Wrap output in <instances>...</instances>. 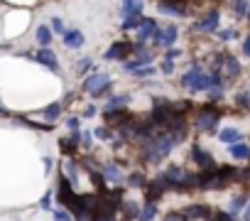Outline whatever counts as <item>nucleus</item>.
<instances>
[{
	"mask_svg": "<svg viewBox=\"0 0 250 221\" xmlns=\"http://www.w3.org/2000/svg\"><path fill=\"white\" fill-rule=\"evenodd\" d=\"M243 52H245V54H248V57H250V37H248V40H245V42H243Z\"/></svg>",
	"mask_w": 250,
	"mask_h": 221,
	"instance_id": "41",
	"label": "nucleus"
},
{
	"mask_svg": "<svg viewBox=\"0 0 250 221\" xmlns=\"http://www.w3.org/2000/svg\"><path fill=\"white\" fill-rule=\"evenodd\" d=\"M52 30H54L57 35H64V32H66V30H64V22H62L59 18H54V20H52Z\"/></svg>",
	"mask_w": 250,
	"mask_h": 221,
	"instance_id": "30",
	"label": "nucleus"
},
{
	"mask_svg": "<svg viewBox=\"0 0 250 221\" xmlns=\"http://www.w3.org/2000/svg\"><path fill=\"white\" fill-rule=\"evenodd\" d=\"M182 86L189 88L191 93H196V91L211 88V79H208V74H201L199 66H194V69H189V71L182 76Z\"/></svg>",
	"mask_w": 250,
	"mask_h": 221,
	"instance_id": "1",
	"label": "nucleus"
},
{
	"mask_svg": "<svg viewBox=\"0 0 250 221\" xmlns=\"http://www.w3.org/2000/svg\"><path fill=\"white\" fill-rule=\"evenodd\" d=\"M62 37H64V44H66L69 49H79V47L83 44V35H81L79 30H66Z\"/></svg>",
	"mask_w": 250,
	"mask_h": 221,
	"instance_id": "14",
	"label": "nucleus"
},
{
	"mask_svg": "<svg viewBox=\"0 0 250 221\" xmlns=\"http://www.w3.org/2000/svg\"><path fill=\"white\" fill-rule=\"evenodd\" d=\"M110 84V79H108V74H103V71H93L86 81H83V91H88L91 96L96 93V91H101V88H105Z\"/></svg>",
	"mask_w": 250,
	"mask_h": 221,
	"instance_id": "3",
	"label": "nucleus"
},
{
	"mask_svg": "<svg viewBox=\"0 0 250 221\" xmlns=\"http://www.w3.org/2000/svg\"><path fill=\"white\" fill-rule=\"evenodd\" d=\"M128 101H130V96H125V93H123V96H115V98H110V101H108L105 110H115V108H123L125 103H128Z\"/></svg>",
	"mask_w": 250,
	"mask_h": 221,
	"instance_id": "24",
	"label": "nucleus"
},
{
	"mask_svg": "<svg viewBox=\"0 0 250 221\" xmlns=\"http://www.w3.org/2000/svg\"><path fill=\"white\" fill-rule=\"evenodd\" d=\"M152 74H155L152 66H140V69H135V76H138V79H145V76H152Z\"/></svg>",
	"mask_w": 250,
	"mask_h": 221,
	"instance_id": "27",
	"label": "nucleus"
},
{
	"mask_svg": "<svg viewBox=\"0 0 250 221\" xmlns=\"http://www.w3.org/2000/svg\"><path fill=\"white\" fill-rule=\"evenodd\" d=\"M165 221H187V216H184V214H179V211H172V214H167V216H165Z\"/></svg>",
	"mask_w": 250,
	"mask_h": 221,
	"instance_id": "34",
	"label": "nucleus"
},
{
	"mask_svg": "<svg viewBox=\"0 0 250 221\" xmlns=\"http://www.w3.org/2000/svg\"><path fill=\"white\" fill-rule=\"evenodd\" d=\"M93 221H110V219H105V216H93Z\"/></svg>",
	"mask_w": 250,
	"mask_h": 221,
	"instance_id": "44",
	"label": "nucleus"
},
{
	"mask_svg": "<svg viewBox=\"0 0 250 221\" xmlns=\"http://www.w3.org/2000/svg\"><path fill=\"white\" fill-rule=\"evenodd\" d=\"M243 206H245V199H243V197H235V199H233V204H230V214L235 216Z\"/></svg>",
	"mask_w": 250,
	"mask_h": 221,
	"instance_id": "26",
	"label": "nucleus"
},
{
	"mask_svg": "<svg viewBox=\"0 0 250 221\" xmlns=\"http://www.w3.org/2000/svg\"><path fill=\"white\" fill-rule=\"evenodd\" d=\"M32 59L35 62H40V64H44L47 69H52V71H59V62H57V54L49 49V47H42L37 54H32Z\"/></svg>",
	"mask_w": 250,
	"mask_h": 221,
	"instance_id": "6",
	"label": "nucleus"
},
{
	"mask_svg": "<svg viewBox=\"0 0 250 221\" xmlns=\"http://www.w3.org/2000/svg\"><path fill=\"white\" fill-rule=\"evenodd\" d=\"M93 135H96V138H101V140H108V138H110V131H108V128H96V131H93Z\"/></svg>",
	"mask_w": 250,
	"mask_h": 221,
	"instance_id": "32",
	"label": "nucleus"
},
{
	"mask_svg": "<svg viewBox=\"0 0 250 221\" xmlns=\"http://www.w3.org/2000/svg\"><path fill=\"white\" fill-rule=\"evenodd\" d=\"M248 18H250V8H248Z\"/></svg>",
	"mask_w": 250,
	"mask_h": 221,
	"instance_id": "45",
	"label": "nucleus"
},
{
	"mask_svg": "<svg viewBox=\"0 0 250 221\" xmlns=\"http://www.w3.org/2000/svg\"><path fill=\"white\" fill-rule=\"evenodd\" d=\"M179 54H182L179 49H167V54H165V59H169V62H174V59H177Z\"/></svg>",
	"mask_w": 250,
	"mask_h": 221,
	"instance_id": "38",
	"label": "nucleus"
},
{
	"mask_svg": "<svg viewBox=\"0 0 250 221\" xmlns=\"http://www.w3.org/2000/svg\"><path fill=\"white\" fill-rule=\"evenodd\" d=\"M184 216L187 219H206L208 216V206L206 204H191L184 209Z\"/></svg>",
	"mask_w": 250,
	"mask_h": 221,
	"instance_id": "15",
	"label": "nucleus"
},
{
	"mask_svg": "<svg viewBox=\"0 0 250 221\" xmlns=\"http://www.w3.org/2000/svg\"><path fill=\"white\" fill-rule=\"evenodd\" d=\"M162 71H165V74H172V71H174V62L165 59V62H162Z\"/></svg>",
	"mask_w": 250,
	"mask_h": 221,
	"instance_id": "36",
	"label": "nucleus"
},
{
	"mask_svg": "<svg viewBox=\"0 0 250 221\" xmlns=\"http://www.w3.org/2000/svg\"><path fill=\"white\" fill-rule=\"evenodd\" d=\"M133 3H135V0H123V15H128L133 10Z\"/></svg>",
	"mask_w": 250,
	"mask_h": 221,
	"instance_id": "37",
	"label": "nucleus"
},
{
	"mask_svg": "<svg viewBox=\"0 0 250 221\" xmlns=\"http://www.w3.org/2000/svg\"><path fill=\"white\" fill-rule=\"evenodd\" d=\"M128 182H130L133 187H143V184H145V177H143L140 172H133V175L128 177Z\"/></svg>",
	"mask_w": 250,
	"mask_h": 221,
	"instance_id": "25",
	"label": "nucleus"
},
{
	"mask_svg": "<svg viewBox=\"0 0 250 221\" xmlns=\"http://www.w3.org/2000/svg\"><path fill=\"white\" fill-rule=\"evenodd\" d=\"M218 138H221L223 143H228V145L240 143V133H238L235 128H226V131H221V133H218Z\"/></svg>",
	"mask_w": 250,
	"mask_h": 221,
	"instance_id": "21",
	"label": "nucleus"
},
{
	"mask_svg": "<svg viewBox=\"0 0 250 221\" xmlns=\"http://www.w3.org/2000/svg\"><path fill=\"white\" fill-rule=\"evenodd\" d=\"M37 42H40L42 47H49V44H52V30H49L47 25H40V27H37Z\"/></svg>",
	"mask_w": 250,
	"mask_h": 221,
	"instance_id": "20",
	"label": "nucleus"
},
{
	"mask_svg": "<svg viewBox=\"0 0 250 221\" xmlns=\"http://www.w3.org/2000/svg\"><path fill=\"white\" fill-rule=\"evenodd\" d=\"M155 214H157V206H155L152 201H147V204H145V209L140 211L138 221H152V219H155Z\"/></svg>",
	"mask_w": 250,
	"mask_h": 221,
	"instance_id": "23",
	"label": "nucleus"
},
{
	"mask_svg": "<svg viewBox=\"0 0 250 221\" xmlns=\"http://www.w3.org/2000/svg\"><path fill=\"white\" fill-rule=\"evenodd\" d=\"M66 126H69L71 131H79V118H69V121H66Z\"/></svg>",
	"mask_w": 250,
	"mask_h": 221,
	"instance_id": "40",
	"label": "nucleus"
},
{
	"mask_svg": "<svg viewBox=\"0 0 250 221\" xmlns=\"http://www.w3.org/2000/svg\"><path fill=\"white\" fill-rule=\"evenodd\" d=\"M88 69H91V59H81V62L76 64V71H79V74H83V71H88Z\"/></svg>",
	"mask_w": 250,
	"mask_h": 221,
	"instance_id": "31",
	"label": "nucleus"
},
{
	"mask_svg": "<svg viewBox=\"0 0 250 221\" xmlns=\"http://www.w3.org/2000/svg\"><path fill=\"white\" fill-rule=\"evenodd\" d=\"M59 113H62V103H49V106L42 110V116H44L47 123H54V121L59 118Z\"/></svg>",
	"mask_w": 250,
	"mask_h": 221,
	"instance_id": "19",
	"label": "nucleus"
},
{
	"mask_svg": "<svg viewBox=\"0 0 250 221\" xmlns=\"http://www.w3.org/2000/svg\"><path fill=\"white\" fill-rule=\"evenodd\" d=\"M218 22H221V15L213 10V13H206V18L199 20L194 27H196L199 32H216V30H218Z\"/></svg>",
	"mask_w": 250,
	"mask_h": 221,
	"instance_id": "10",
	"label": "nucleus"
},
{
	"mask_svg": "<svg viewBox=\"0 0 250 221\" xmlns=\"http://www.w3.org/2000/svg\"><path fill=\"white\" fill-rule=\"evenodd\" d=\"M191 160H194V162H196L201 170H213V167H216L213 157H211L206 150H201L199 145H194V148H191Z\"/></svg>",
	"mask_w": 250,
	"mask_h": 221,
	"instance_id": "9",
	"label": "nucleus"
},
{
	"mask_svg": "<svg viewBox=\"0 0 250 221\" xmlns=\"http://www.w3.org/2000/svg\"><path fill=\"white\" fill-rule=\"evenodd\" d=\"M238 106H243V108H250V91H243V93L238 96Z\"/></svg>",
	"mask_w": 250,
	"mask_h": 221,
	"instance_id": "29",
	"label": "nucleus"
},
{
	"mask_svg": "<svg viewBox=\"0 0 250 221\" xmlns=\"http://www.w3.org/2000/svg\"><path fill=\"white\" fill-rule=\"evenodd\" d=\"M130 52H135V44L133 42H113L110 47H108V52H105V59H125Z\"/></svg>",
	"mask_w": 250,
	"mask_h": 221,
	"instance_id": "4",
	"label": "nucleus"
},
{
	"mask_svg": "<svg viewBox=\"0 0 250 221\" xmlns=\"http://www.w3.org/2000/svg\"><path fill=\"white\" fill-rule=\"evenodd\" d=\"M105 177H108V179H115V182H120V179H123V177H120V172H118V167H113V165H110V167H105Z\"/></svg>",
	"mask_w": 250,
	"mask_h": 221,
	"instance_id": "28",
	"label": "nucleus"
},
{
	"mask_svg": "<svg viewBox=\"0 0 250 221\" xmlns=\"http://www.w3.org/2000/svg\"><path fill=\"white\" fill-rule=\"evenodd\" d=\"M157 32H160V27H157L155 20H143V25L135 30V40H138V42H147V40H152Z\"/></svg>",
	"mask_w": 250,
	"mask_h": 221,
	"instance_id": "8",
	"label": "nucleus"
},
{
	"mask_svg": "<svg viewBox=\"0 0 250 221\" xmlns=\"http://www.w3.org/2000/svg\"><path fill=\"white\" fill-rule=\"evenodd\" d=\"M105 121H108V126L120 128V126H125V123L130 121V113H128V110H120V108H115V110H105Z\"/></svg>",
	"mask_w": 250,
	"mask_h": 221,
	"instance_id": "13",
	"label": "nucleus"
},
{
	"mask_svg": "<svg viewBox=\"0 0 250 221\" xmlns=\"http://www.w3.org/2000/svg\"><path fill=\"white\" fill-rule=\"evenodd\" d=\"M10 116V110L8 108H3V106H0V118H8Z\"/></svg>",
	"mask_w": 250,
	"mask_h": 221,
	"instance_id": "42",
	"label": "nucleus"
},
{
	"mask_svg": "<svg viewBox=\"0 0 250 221\" xmlns=\"http://www.w3.org/2000/svg\"><path fill=\"white\" fill-rule=\"evenodd\" d=\"M52 216H54V221H71V216H69V214H64V211H59V209H54V211H52Z\"/></svg>",
	"mask_w": 250,
	"mask_h": 221,
	"instance_id": "33",
	"label": "nucleus"
},
{
	"mask_svg": "<svg viewBox=\"0 0 250 221\" xmlns=\"http://www.w3.org/2000/svg\"><path fill=\"white\" fill-rule=\"evenodd\" d=\"M145 64H150V54L143 49L138 59H133V62H125V71H135V69H140V66H145Z\"/></svg>",
	"mask_w": 250,
	"mask_h": 221,
	"instance_id": "18",
	"label": "nucleus"
},
{
	"mask_svg": "<svg viewBox=\"0 0 250 221\" xmlns=\"http://www.w3.org/2000/svg\"><path fill=\"white\" fill-rule=\"evenodd\" d=\"M230 8H233V15H235V18H245L250 5H248V0H233Z\"/></svg>",
	"mask_w": 250,
	"mask_h": 221,
	"instance_id": "22",
	"label": "nucleus"
},
{
	"mask_svg": "<svg viewBox=\"0 0 250 221\" xmlns=\"http://www.w3.org/2000/svg\"><path fill=\"white\" fill-rule=\"evenodd\" d=\"M172 187V182L167 179V175H160L150 187H147V201H152V199H157V197H162L167 189Z\"/></svg>",
	"mask_w": 250,
	"mask_h": 221,
	"instance_id": "7",
	"label": "nucleus"
},
{
	"mask_svg": "<svg viewBox=\"0 0 250 221\" xmlns=\"http://www.w3.org/2000/svg\"><path fill=\"white\" fill-rule=\"evenodd\" d=\"M228 153H230V157H233V160H248V157H250V148H248V145H243V143H233Z\"/></svg>",
	"mask_w": 250,
	"mask_h": 221,
	"instance_id": "17",
	"label": "nucleus"
},
{
	"mask_svg": "<svg viewBox=\"0 0 250 221\" xmlns=\"http://www.w3.org/2000/svg\"><path fill=\"white\" fill-rule=\"evenodd\" d=\"M177 37H179L177 27H167V30H162L160 35L152 37V44H155V47H167V44H174Z\"/></svg>",
	"mask_w": 250,
	"mask_h": 221,
	"instance_id": "12",
	"label": "nucleus"
},
{
	"mask_svg": "<svg viewBox=\"0 0 250 221\" xmlns=\"http://www.w3.org/2000/svg\"><path fill=\"white\" fill-rule=\"evenodd\" d=\"M218 74H223V76H228V79H235V76L240 74V62H238L235 57L226 54V57H223V64H221V69H218Z\"/></svg>",
	"mask_w": 250,
	"mask_h": 221,
	"instance_id": "11",
	"label": "nucleus"
},
{
	"mask_svg": "<svg viewBox=\"0 0 250 221\" xmlns=\"http://www.w3.org/2000/svg\"><path fill=\"white\" fill-rule=\"evenodd\" d=\"M218 126V110H211V108H204L196 113V128L201 133H213Z\"/></svg>",
	"mask_w": 250,
	"mask_h": 221,
	"instance_id": "2",
	"label": "nucleus"
},
{
	"mask_svg": "<svg viewBox=\"0 0 250 221\" xmlns=\"http://www.w3.org/2000/svg\"><path fill=\"white\" fill-rule=\"evenodd\" d=\"M218 37H221L223 42H228V40H235V30H223Z\"/></svg>",
	"mask_w": 250,
	"mask_h": 221,
	"instance_id": "35",
	"label": "nucleus"
},
{
	"mask_svg": "<svg viewBox=\"0 0 250 221\" xmlns=\"http://www.w3.org/2000/svg\"><path fill=\"white\" fill-rule=\"evenodd\" d=\"M143 13H128L125 15V20H123V30H138L140 25H143Z\"/></svg>",
	"mask_w": 250,
	"mask_h": 221,
	"instance_id": "16",
	"label": "nucleus"
},
{
	"mask_svg": "<svg viewBox=\"0 0 250 221\" xmlns=\"http://www.w3.org/2000/svg\"><path fill=\"white\" fill-rule=\"evenodd\" d=\"M157 10L167 18H184L187 15V3H169V0H160Z\"/></svg>",
	"mask_w": 250,
	"mask_h": 221,
	"instance_id": "5",
	"label": "nucleus"
},
{
	"mask_svg": "<svg viewBox=\"0 0 250 221\" xmlns=\"http://www.w3.org/2000/svg\"><path fill=\"white\" fill-rule=\"evenodd\" d=\"M40 204H42V209H49V204H52V194H44Z\"/></svg>",
	"mask_w": 250,
	"mask_h": 221,
	"instance_id": "39",
	"label": "nucleus"
},
{
	"mask_svg": "<svg viewBox=\"0 0 250 221\" xmlns=\"http://www.w3.org/2000/svg\"><path fill=\"white\" fill-rule=\"evenodd\" d=\"M245 221H250V204L245 206Z\"/></svg>",
	"mask_w": 250,
	"mask_h": 221,
	"instance_id": "43",
	"label": "nucleus"
}]
</instances>
